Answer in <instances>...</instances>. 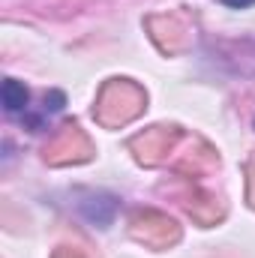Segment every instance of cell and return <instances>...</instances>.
<instances>
[{"label":"cell","instance_id":"1","mask_svg":"<svg viewBox=\"0 0 255 258\" xmlns=\"http://www.w3.org/2000/svg\"><path fill=\"white\" fill-rule=\"evenodd\" d=\"M0 99H3V108H6V114H21V111H27L30 90H27L21 81H15V78H6V81H3V90H0Z\"/></svg>","mask_w":255,"mask_h":258},{"label":"cell","instance_id":"2","mask_svg":"<svg viewBox=\"0 0 255 258\" xmlns=\"http://www.w3.org/2000/svg\"><path fill=\"white\" fill-rule=\"evenodd\" d=\"M66 105V96L60 90H51V93H45V111H60Z\"/></svg>","mask_w":255,"mask_h":258},{"label":"cell","instance_id":"3","mask_svg":"<svg viewBox=\"0 0 255 258\" xmlns=\"http://www.w3.org/2000/svg\"><path fill=\"white\" fill-rule=\"evenodd\" d=\"M219 3H225L228 9H249V6H255V0H219Z\"/></svg>","mask_w":255,"mask_h":258}]
</instances>
